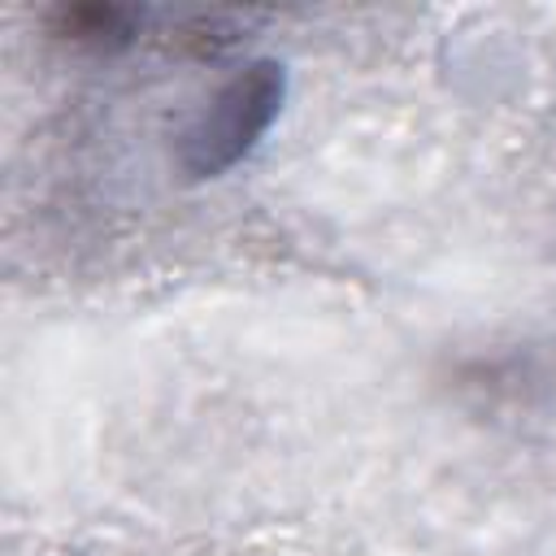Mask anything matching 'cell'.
<instances>
[{
  "label": "cell",
  "mask_w": 556,
  "mask_h": 556,
  "mask_svg": "<svg viewBox=\"0 0 556 556\" xmlns=\"http://www.w3.org/2000/svg\"><path fill=\"white\" fill-rule=\"evenodd\" d=\"M282 96H287V74L278 61L243 65L187 122L182 143H178V165L191 178H217L235 169L282 113Z\"/></svg>",
  "instance_id": "obj_1"
}]
</instances>
